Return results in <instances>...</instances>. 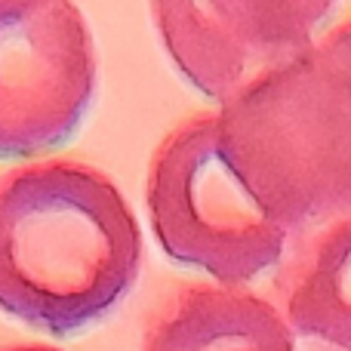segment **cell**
I'll use <instances>...</instances> for the list:
<instances>
[{"mask_svg": "<svg viewBox=\"0 0 351 351\" xmlns=\"http://www.w3.org/2000/svg\"><path fill=\"white\" fill-rule=\"evenodd\" d=\"M228 164L287 237L351 213V19L213 111Z\"/></svg>", "mask_w": 351, "mask_h": 351, "instance_id": "cell-2", "label": "cell"}, {"mask_svg": "<svg viewBox=\"0 0 351 351\" xmlns=\"http://www.w3.org/2000/svg\"><path fill=\"white\" fill-rule=\"evenodd\" d=\"M145 204L164 253L219 284L243 287L284 256L287 231L228 164L213 114L182 121L154 148Z\"/></svg>", "mask_w": 351, "mask_h": 351, "instance_id": "cell-3", "label": "cell"}, {"mask_svg": "<svg viewBox=\"0 0 351 351\" xmlns=\"http://www.w3.org/2000/svg\"><path fill=\"white\" fill-rule=\"evenodd\" d=\"M40 3V0H0V19L3 16H12V12H22L28 10V6Z\"/></svg>", "mask_w": 351, "mask_h": 351, "instance_id": "cell-8", "label": "cell"}, {"mask_svg": "<svg viewBox=\"0 0 351 351\" xmlns=\"http://www.w3.org/2000/svg\"><path fill=\"white\" fill-rule=\"evenodd\" d=\"M342 0H148L164 56L182 80L222 105L296 59L336 19Z\"/></svg>", "mask_w": 351, "mask_h": 351, "instance_id": "cell-5", "label": "cell"}, {"mask_svg": "<svg viewBox=\"0 0 351 351\" xmlns=\"http://www.w3.org/2000/svg\"><path fill=\"white\" fill-rule=\"evenodd\" d=\"M278 305L231 284H185L158 308L142 351H296Z\"/></svg>", "mask_w": 351, "mask_h": 351, "instance_id": "cell-6", "label": "cell"}, {"mask_svg": "<svg viewBox=\"0 0 351 351\" xmlns=\"http://www.w3.org/2000/svg\"><path fill=\"white\" fill-rule=\"evenodd\" d=\"M142 268V231L96 167L40 160L0 179V308L49 336L102 321Z\"/></svg>", "mask_w": 351, "mask_h": 351, "instance_id": "cell-1", "label": "cell"}, {"mask_svg": "<svg viewBox=\"0 0 351 351\" xmlns=\"http://www.w3.org/2000/svg\"><path fill=\"white\" fill-rule=\"evenodd\" d=\"M96 90V40L74 0H40L0 19V160L62 148Z\"/></svg>", "mask_w": 351, "mask_h": 351, "instance_id": "cell-4", "label": "cell"}, {"mask_svg": "<svg viewBox=\"0 0 351 351\" xmlns=\"http://www.w3.org/2000/svg\"><path fill=\"white\" fill-rule=\"evenodd\" d=\"M0 351H62L53 346H12V348H0Z\"/></svg>", "mask_w": 351, "mask_h": 351, "instance_id": "cell-9", "label": "cell"}, {"mask_svg": "<svg viewBox=\"0 0 351 351\" xmlns=\"http://www.w3.org/2000/svg\"><path fill=\"white\" fill-rule=\"evenodd\" d=\"M274 296L293 333L351 351V213L287 237Z\"/></svg>", "mask_w": 351, "mask_h": 351, "instance_id": "cell-7", "label": "cell"}]
</instances>
